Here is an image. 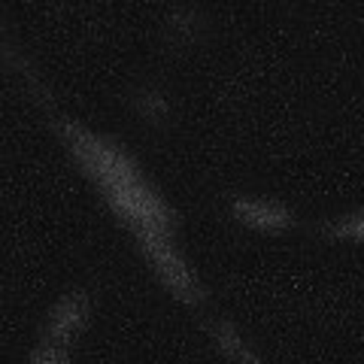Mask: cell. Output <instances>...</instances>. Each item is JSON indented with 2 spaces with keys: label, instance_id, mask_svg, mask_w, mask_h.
Listing matches in <instances>:
<instances>
[{
  "label": "cell",
  "instance_id": "7",
  "mask_svg": "<svg viewBox=\"0 0 364 364\" xmlns=\"http://www.w3.org/2000/svg\"><path fill=\"white\" fill-rule=\"evenodd\" d=\"M322 231H328V234H352V237H361V215H352V222L322 225Z\"/></svg>",
  "mask_w": 364,
  "mask_h": 364
},
{
  "label": "cell",
  "instance_id": "5",
  "mask_svg": "<svg viewBox=\"0 0 364 364\" xmlns=\"http://www.w3.org/2000/svg\"><path fill=\"white\" fill-rule=\"evenodd\" d=\"M31 364H67V343H52V340H46L37 355L31 358Z\"/></svg>",
  "mask_w": 364,
  "mask_h": 364
},
{
  "label": "cell",
  "instance_id": "2",
  "mask_svg": "<svg viewBox=\"0 0 364 364\" xmlns=\"http://www.w3.org/2000/svg\"><path fill=\"white\" fill-rule=\"evenodd\" d=\"M88 313V294L85 291H73L55 306V313L49 318V328H46V340L52 343H67L73 337V331L79 328V322Z\"/></svg>",
  "mask_w": 364,
  "mask_h": 364
},
{
  "label": "cell",
  "instance_id": "1",
  "mask_svg": "<svg viewBox=\"0 0 364 364\" xmlns=\"http://www.w3.org/2000/svg\"><path fill=\"white\" fill-rule=\"evenodd\" d=\"M136 237H140L143 249L149 252V258L155 261L158 273L170 282V289L179 291L186 301H200L203 291L198 286V279L188 273V267L182 264V258L173 252V246L167 243V234H158V231H136Z\"/></svg>",
  "mask_w": 364,
  "mask_h": 364
},
{
  "label": "cell",
  "instance_id": "3",
  "mask_svg": "<svg viewBox=\"0 0 364 364\" xmlns=\"http://www.w3.org/2000/svg\"><path fill=\"white\" fill-rule=\"evenodd\" d=\"M231 213L252 225H267V228H279V225L294 222V215L289 210L277 207V203H255V200H243V198L231 200Z\"/></svg>",
  "mask_w": 364,
  "mask_h": 364
},
{
  "label": "cell",
  "instance_id": "6",
  "mask_svg": "<svg viewBox=\"0 0 364 364\" xmlns=\"http://www.w3.org/2000/svg\"><path fill=\"white\" fill-rule=\"evenodd\" d=\"M198 13H191V9H173V13H170V31H182L188 37V33H195L198 31Z\"/></svg>",
  "mask_w": 364,
  "mask_h": 364
},
{
  "label": "cell",
  "instance_id": "4",
  "mask_svg": "<svg viewBox=\"0 0 364 364\" xmlns=\"http://www.w3.org/2000/svg\"><path fill=\"white\" fill-rule=\"evenodd\" d=\"M134 104H136V109H140L146 119H152V122H161V119L167 116V100L158 95V91H152V88L136 91V95H134Z\"/></svg>",
  "mask_w": 364,
  "mask_h": 364
}]
</instances>
